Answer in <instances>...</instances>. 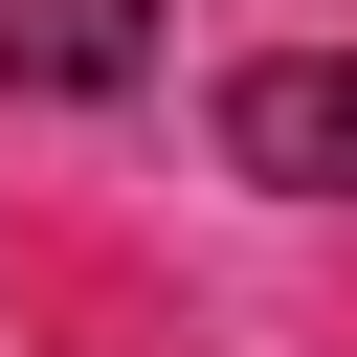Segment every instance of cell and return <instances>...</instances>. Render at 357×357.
<instances>
[{
	"instance_id": "2",
	"label": "cell",
	"mask_w": 357,
	"mask_h": 357,
	"mask_svg": "<svg viewBox=\"0 0 357 357\" xmlns=\"http://www.w3.org/2000/svg\"><path fill=\"white\" fill-rule=\"evenodd\" d=\"M0 67H45V89H134V67H156V0H0Z\"/></svg>"
},
{
	"instance_id": "1",
	"label": "cell",
	"mask_w": 357,
	"mask_h": 357,
	"mask_svg": "<svg viewBox=\"0 0 357 357\" xmlns=\"http://www.w3.org/2000/svg\"><path fill=\"white\" fill-rule=\"evenodd\" d=\"M223 156H245L268 201H357V45H268V67L223 89Z\"/></svg>"
}]
</instances>
